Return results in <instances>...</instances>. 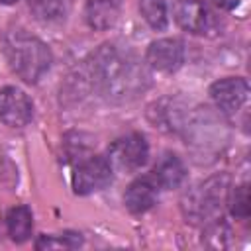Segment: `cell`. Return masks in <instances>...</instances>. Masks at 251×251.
Instances as JSON below:
<instances>
[{
	"label": "cell",
	"mask_w": 251,
	"mask_h": 251,
	"mask_svg": "<svg viewBox=\"0 0 251 251\" xmlns=\"http://www.w3.org/2000/svg\"><path fill=\"white\" fill-rule=\"evenodd\" d=\"M145 63L159 73H175L184 63V45L176 37H163L151 41L145 51Z\"/></svg>",
	"instance_id": "obj_6"
},
{
	"label": "cell",
	"mask_w": 251,
	"mask_h": 251,
	"mask_svg": "<svg viewBox=\"0 0 251 251\" xmlns=\"http://www.w3.org/2000/svg\"><path fill=\"white\" fill-rule=\"evenodd\" d=\"M212 2L222 10H235L239 6V0H212Z\"/></svg>",
	"instance_id": "obj_19"
},
{
	"label": "cell",
	"mask_w": 251,
	"mask_h": 251,
	"mask_svg": "<svg viewBox=\"0 0 251 251\" xmlns=\"http://www.w3.org/2000/svg\"><path fill=\"white\" fill-rule=\"evenodd\" d=\"M122 6L124 0H86L84 20L92 29H110L118 22Z\"/></svg>",
	"instance_id": "obj_13"
},
{
	"label": "cell",
	"mask_w": 251,
	"mask_h": 251,
	"mask_svg": "<svg viewBox=\"0 0 251 251\" xmlns=\"http://www.w3.org/2000/svg\"><path fill=\"white\" fill-rule=\"evenodd\" d=\"M108 163L118 173H133L149 159V145L141 133H127L108 147Z\"/></svg>",
	"instance_id": "obj_5"
},
{
	"label": "cell",
	"mask_w": 251,
	"mask_h": 251,
	"mask_svg": "<svg viewBox=\"0 0 251 251\" xmlns=\"http://www.w3.org/2000/svg\"><path fill=\"white\" fill-rule=\"evenodd\" d=\"M227 204H229L231 216L245 220L249 216V188H247V184H239L235 188H229Z\"/></svg>",
	"instance_id": "obj_17"
},
{
	"label": "cell",
	"mask_w": 251,
	"mask_h": 251,
	"mask_svg": "<svg viewBox=\"0 0 251 251\" xmlns=\"http://www.w3.org/2000/svg\"><path fill=\"white\" fill-rule=\"evenodd\" d=\"M210 96L220 112L235 114L249 96V84L241 76H226L210 86Z\"/></svg>",
	"instance_id": "obj_8"
},
{
	"label": "cell",
	"mask_w": 251,
	"mask_h": 251,
	"mask_svg": "<svg viewBox=\"0 0 251 251\" xmlns=\"http://www.w3.org/2000/svg\"><path fill=\"white\" fill-rule=\"evenodd\" d=\"M114 169L102 155H86L80 157L73 169V190L80 196L104 190L112 182Z\"/></svg>",
	"instance_id": "obj_4"
},
{
	"label": "cell",
	"mask_w": 251,
	"mask_h": 251,
	"mask_svg": "<svg viewBox=\"0 0 251 251\" xmlns=\"http://www.w3.org/2000/svg\"><path fill=\"white\" fill-rule=\"evenodd\" d=\"M159 196V184L153 176H141L135 178L124 194V204L131 214H143L153 208Z\"/></svg>",
	"instance_id": "obj_11"
},
{
	"label": "cell",
	"mask_w": 251,
	"mask_h": 251,
	"mask_svg": "<svg viewBox=\"0 0 251 251\" xmlns=\"http://www.w3.org/2000/svg\"><path fill=\"white\" fill-rule=\"evenodd\" d=\"M14 2H18V0H0V4H14Z\"/></svg>",
	"instance_id": "obj_20"
},
{
	"label": "cell",
	"mask_w": 251,
	"mask_h": 251,
	"mask_svg": "<svg viewBox=\"0 0 251 251\" xmlns=\"http://www.w3.org/2000/svg\"><path fill=\"white\" fill-rule=\"evenodd\" d=\"M4 55L6 61L24 82L35 84L51 67L49 47L35 35H29L22 29L8 31L4 37Z\"/></svg>",
	"instance_id": "obj_2"
},
{
	"label": "cell",
	"mask_w": 251,
	"mask_h": 251,
	"mask_svg": "<svg viewBox=\"0 0 251 251\" xmlns=\"http://www.w3.org/2000/svg\"><path fill=\"white\" fill-rule=\"evenodd\" d=\"M80 245L78 233H63L61 237L55 235H41L35 243L37 249H57V247H76Z\"/></svg>",
	"instance_id": "obj_18"
},
{
	"label": "cell",
	"mask_w": 251,
	"mask_h": 251,
	"mask_svg": "<svg viewBox=\"0 0 251 251\" xmlns=\"http://www.w3.org/2000/svg\"><path fill=\"white\" fill-rule=\"evenodd\" d=\"M139 12H141L143 20L149 24V27H153L157 31L165 29L169 24L165 0H139Z\"/></svg>",
	"instance_id": "obj_16"
},
{
	"label": "cell",
	"mask_w": 251,
	"mask_h": 251,
	"mask_svg": "<svg viewBox=\"0 0 251 251\" xmlns=\"http://www.w3.org/2000/svg\"><path fill=\"white\" fill-rule=\"evenodd\" d=\"M71 0H29L31 14L45 24H59L69 16Z\"/></svg>",
	"instance_id": "obj_15"
},
{
	"label": "cell",
	"mask_w": 251,
	"mask_h": 251,
	"mask_svg": "<svg viewBox=\"0 0 251 251\" xmlns=\"http://www.w3.org/2000/svg\"><path fill=\"white\" fill-rule=\"evenodd\" d=\"M147 116L155 124V127H161L165 131H175V133L182 131L190 120L188 108L178 98H173V96L161 98L155 104H151Z\"/></svg>",
	"instance_id": "obj_9"
},
{
	"label": "cell",
	"mask_w": 251,
	"mask_h": 251,
	"mask_svg": "<svg viewBox=\"0 0 251 251\" xmlns=\"http://www.w3.org/2000/svg\"><path fill=\"white\" fill-rule=\"evenodd\" d=\"M33 118V104L29 96L16 86H4L0 90V122L10 127H24Z\"/></svg>",
	"instance_id": "obj_7"
},
{
	"label": "cell",
	"mask_w": 251,
	"mask_h": 251,
	"mask_svg": "<svg viewBox=\"0 0 251 251\" xmlns=\"http://www.w3.org/2000/svg\"><path fill=\"white\" fill-rule=\"evenodd\" d=\"M229 176L216 175L194 186L182 198V212L190 222H216L222 220V208L227 204Z\"/></svg>",
	"instance_id": "obj_3"
},
{
	"label": "cell",
	"mask_w": 251,
	"mask_h": 251,
	"mask_svg": "<svg viewBox=\"0 0 251 251\" xmlns=\"http://www.w3.org/2000/svg\"><path fill=\"white\" fill-rule=\"evenodd\" d=\"M175 22L190 33H204L210 29L212 14L202 0H175L173 2Z\"/></svg>",
	"instance_id": "obj_10"
},
{
	"label": "cell",
	"mask_w": 251,
	"mask_h": 251,
	"mask_svg": "<svg viewBox=\"0 0 251 251\" xmlns=\"http://www.w3.org/2000/svg\"><path fill=\"white\" fill-rule=\"evenodd\" d=\"M6 226H8V235L16 243H24L31 237L33 229V216L27 206H16L8 212L6 216Z\"/></svg>",
	"instance_id": "obj_14"
},
{
	"label": "cell",
	"mask_w": 251,
	"mask_h": 251,
	"mask_svg": "<svg viewBox=\"0 0 251 251\" xmlns=\"http://www.w3.org/2000/svg\"><path fill=\"white\" fill-rule=\"evenodd\" d=\"M84 63L90 86L108 102H129L149 86L145 65L129 49L116 43L100 45Z\"/></svg>",
	"instance_id": "obj_1"
},
{
	"label": "cell",
	"mask_w": 251,
	"mask_h": 251,
	"mask_svg": "<svg viewBox=\"0 0 251 251\" xmlns=\"http://www.w3.org/2000/svg\"><path fill=\"white\" fill-rule=\"evenodd\" d=\"M151 176L155 178V182L159 184V188L173 190V188H178L184 182V178H186V167H184V163L180 161L178 155L167 151L155 163Z\"/></svg>",
	"instance_id": "obj_12"
}]
</instances>
